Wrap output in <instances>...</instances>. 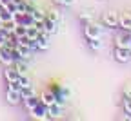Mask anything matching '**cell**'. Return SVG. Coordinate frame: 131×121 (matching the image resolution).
Wrapping results in <instances>:
<instances>
[{
	"instance_id": "cb8c5ba5",
	"label": "cell",
	"mask_w": 131,
	"mask_h": 121,
	"mask_svg": "<svg viewBox=\"0 0 131 121\" xmlns=\"http://www.w3.org/2000/svg\"><path fill=\"white\" fill-rule=\"evenodd\" d=\"M129 49H131V43H129Z\"/></svg>"
},
{
	"instance_id": "603a6c76",
	"label": "cell",
	"mask_w": 131,
	"mask_h": 121,
	"mask_svg": "<svg viewBox=\"0 0 131 121\" xmlns=\"http://www.w3.org/2000/svg\"><path fill=\"white\" fill-rule=\"evenodd\" d=\"M124 98H131V87H126L124 89Z\"/></svg>"
},
{
	"instance_id": "9c48e42d",
	"label": "cell",
	"mask_w": 131,
	"mask_h": 121,
	"mask_svg": "<svg viewBox=\"0 0 131 121\" xmlns=\"http://www.w3.org/2000/svg\"><path fill=\"white\" fill-rule=\"evenodd\" d=\"M49 45H51V43H49V34L46 31H42L40 36L37 38V47H38V51H47Z\"/></svg>"
},
{
	"instance_id": "44dd1931",
	"label": "cell",
	"mask_w": 131,
	"mask_h": 121,
	"mask_svg": "<svg viewBox=\"0 0 131 121\" xmlns=\"http://www.w3.org/2000/svg\"><path fill=\"white\" fill-rule=\"evenodd\" d=\"M18 83H20V87H27V85H31V81H29V78H27L26 74H20Z\"/></svg>"
},
{
	"instance_id": "277c9868",
	"label": "cell",
	"mask_w": 131,
	"mask_h": 121,
	"mask_svg": "<svg viewBox=\"0 0 131 121\" xmlns=\"http://www.w3.org/2000/svg\"><path fill=\"white\" fill-rule=\"evenodd\" d=\"M100 34H102L100 25H96V24H93V22H89V24L84 25V36H86L88 40H89V38H100Z\"/></svg>"
},
{
	"instance_id": "e0dca14e",
	"label": "cell",
	"mask_w": 131,
	"mask_h": 121,
	"mask_svg": "<svg viewBox=\"0 0 131 121\" xmlns=\"http://www.w3.org/2000/svg\"><path fill=\"white\" fill-rule=\"evenodd\" d=\"M122 109L126 112V117L131 119V98H122Z\"/></svg>"
},
{
	"instance_id": "7402d4cb",
	"label": "cell",
	"mask_w": 131,
	"mask_h": 121,
	"mask_svg": "<svg viewBox=\"0 0 131 121\" xmlns=\"http://www.w3.org/2000/svg\"><path fill=\"white\" fill-rule=\"evenodd\" d=\"M55 2H57L58 6H64V7H71L77 0H55Z\"/></svg>"
},
{
	"instance_id": "8fae6325",
	"label": "cell",
	"mask_w": 131,
	"mask_h": 121,
	"mask_svg": "<svg viewBox=\"0 0 131 121\" xmlns=\"http://www.w3.org/2000/svg\"><path fill=\"white\" fill-rule=\"evenodd\" d=\"M42 31H46L49 36H51V34H57V33H58V24L53 22V20H49L47 16H46V20H44V29H42Z\"/></svg>"
},
{
	"instance_id": "52a82bcc",
	"label": "cell",
	"mask_w": 131,
	"mask_h": 121,
	"mask_svg": "<svg viewBox=\"0 0 131 121\" xmlns=\"http://www.w3.org/2000/svg\"><path fill=\"white\" fill-rule=\"evenodd\" d=\"M4 78H6V81H7V83L18 81V78H20V72L16 71V69H15L13 65H9V67H6V69H4Z\"/></svg>"
},
{
	"instance_id": "30bf717a",
	"label": "cell",
	"mask_w": 131,
	"mask_h": 121,
	"mask_svg": "<svg viewBox=\"0 0 131 121\" xmlns=\"http://www.w3.org/2000/svg\"><path fill=\"white\" fill-rule=\"evenodd\" d=\"M60 114H62V105L60 103H51V105H47V117H51V119H57V117H60Z\"/></svg>"
},
{
	"instance_id": "8992f818",
	"label": "cell",
	"mask_w": 131,
	"mask_h": 121,
	"mask_svg": "<svg viewBox=\"0 0 131 121\" xmlns=\"http://www.w3.org/2000/svg\"><path fill=\"white\" fill-rule=\"evenodd\" d=\"M6 101L9 103V105H18V103L22 101L20 90H16V89H7V92H6Z\"/></svg>"
},
{
	"instance_id": "5bb4252c",
	"label": "cell",
	"mask_w": 131,
	"mask_h": 121,
	"mask_svg": "<svg viewBox=\"0 0 131 121\" xmlns=\"http://www.w3.org/2000/svg\"><path fill=\"white\" fill-rule=\"evenodd\" d=\"M88 47H89L91 51H95V53H98V51L102 49V42H100V38H89V40H88Z\"/></svg>"
},
{
	"instance_id": "7c38bea8",
	"label": "cell",
	"mask_w": 131,
	"mask_h": 121,
	"mask_svg": "<svg viewBox=\"0 0 131 121\" xmlns=\"http://www.w3.org/2000/svg\"><path fill=\"white\" fill-rule=\"evenodd\" d=\"M29 13H31V18H33V22H35V24H42V22L46 20V13L40 11V9H35V7H33Z\"/></svg>"
},
{
	"instance_id": "ba28073f",
	"label": "cell",
	"mask_w": 131,
	"mask_h": 121,
	"mask_svg": "<svg viewBox=\"0 0 131 121\" xmlns=\"http://www.w3.org/2000/svg\"><path fill=\"white\" fill-rule=\"evenodd\" d=\"M118 27L131 31V13H120L118 14Z\"/></svg>"
},
{
	"instance_id": "9a60e30c",
	"label": "cell",
	"mask_w": 131,
	"mask_h": 121,
	"mask_svg": "<svg viewBox=\"0 0 131 121\" xmlns=\"http://www.w3.org/2000/svg\"><path fill=\"white\" fill-rule=\"evenodd\" d=\"M13 67H15L20 74H26V72H27V69H29V67H27V63H26V60H15Z\"/></svg>"
},
{
	"instance_id": "5b68a950",
	"label": "cell",
	"mask_w": 131,
	"mask_h": 121,
	"mask_svg": "<svg viewBox=\"0 0 131 121\" xmlns=\"http://www.w3.org/2000/svg\"><path fill=\"white\" fill-rule=\"evenodd\" d=\"M29 112L33 114V117H37V119H46L47 117V105L42 103V101H38L35 105V109H31Z\"/></svg>"
},
{
	"instance_id": "2e32d148",
	"label": "cell",
	"mask_w": 131,
	"mask_h": 121,
	"mask_svg": "<svg viewBox=\"0 0 131 121\" xmlns=\"http://www.w3.org/2000/svg\"><path fill=\"white\" fill-rule=\"evenodd\" d=\"M20 96H22V99H27V98H33V96H35V89H33V85L22 87V89H20Z\"/></svg>"
},
{
	"instance_id": "d6986e66",
	"label": "cell",
	"mask_w": 131,
	"mask_h": 121,
	"mask_svg": "<svg viewBox=\"0 0 131 121\" xmlns=\"http://www.w3.org/2000/svg\"><path fill=\"white\" fill-rule=\"evenodd\" d=\"M47 18L49 20H53V22H57V24H60V13L57 11V9H51V11H47Z\"/></svg>"
},
{
	"instance_id": "6da1fadb",
	"label": "cell",
	"mask_w": 131,
	"mask_h": 121,
	"mask_svg": "<svg viewBox=\"0 0 131 121\" xmlns=\"http://www.w3.org/2000/svg\"><path fill=\"white\" fill-rule=\"evenodd\" d=\"M113 58H115V62H118V63H127V62H131V49H129V47H115Z\"/></svg>"
},
{
	"instance_id": "4fadbf2b",
	"label": "cell",
	"mask_w": 131,
	"mask_h": 121,
	"mask_svg": "<svg viewBox=\"0 0 131 121\" xmlns=\"http://www.w3.org/2000/svg\"><path fill=\"white\" fill-rule=\"evenodd\" d=\"M40 101H42V103H46V105H51V103H55V101H57V98H55L53 90L49 89V90H44V92H42Z\"/></svg>"
},
{
	"instance_id": "ffe728a7",
	"label": "cell",
	"mask_w": 131,
	"mask_h": 121,
	"mask_svg": "<svg viewBox=\"0 0 131 121\" xmlns=\"http://www.w3.org/2000/svg\"><path fill=\"white\" fill-rule=\"evenodd\" d=\"M26 101V107H27V110H31V109H35V105L40 101V99H37V96H33V98H27V99H24Z\"/></svg>"
},
{
	"instance_id": "3957f363",
	"label": "cell",
	"mask_w": 131,
	"mask_h": 121,
	"mask_svg": "<svg viewBox=\"0 0 131 121\" xmlns=\"http://www.w3.org/2000/svg\"><path fill=\"white\" fill-rule=\"evenodd\" d=\"M131 43V31L120 29V33L115 36V47H129Z\"/></svg>"
},
{
	"instance_id": "7a4b0ae2",
	"label": "cell",
	"mask_w": 131,
	"mask_h": 121,
	"mask_svg": "<svg viewBox=\"0 0 131 121\" xmlns=\"http://www.w3.org/2000/svg\"><path fill=\"white\" fill-rule=\"evenodd\" d=\"M102 24L107 29H117L118 27V13L117 11H107L102 16Z\"/></svg>"
},
{
	"instance_id": "ac0fdd59",
	"label": "cell",
	"mask_w": 131,
	"mask_h": 121,
	"mask_svg": "<svg viewBox=\"0 0 131 121\" xmlns=\"http://www.w3.org/2000/svg\"><path fill=\"white\" fill-rule=\"evenodd\" d=\"M78 20L82 22V24H89V22H93V14H91V11H82L80 14H78Z\"/></svg>"
}]
</instances>
